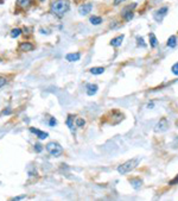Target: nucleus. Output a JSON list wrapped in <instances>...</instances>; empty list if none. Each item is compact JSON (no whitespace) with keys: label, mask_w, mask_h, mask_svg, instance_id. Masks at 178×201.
<instances>
[{"label":"nucleus","mask_w":178,"mask_h":201,"mask_svg":"<svg viewBox=\"0 0 178 201\" xmlns=\"http://www.w3.org/2000/svg\"><path fill=\"white\" fill-rule=\"evenodd\" d=\"M91 10H93V5L91 4H83V5H81L80 7H79V13L81 14V16H87L89 14L90 12H91Z\"/></svg>","instance_id":"39448f33"},{"label":"nucleus","mask_w":178,"mask_h":201,"mask_svg":"<svg viewBox=\"0 0 178 201\" xmlns=\"http://www.w3.org/2000/svg\"><path fill=\"white\" fill-rule=\"evenodd\" d=\"M168 11H169V7H168V6H164V7L159 8V10H157V11L154 12V14H153L154 19H156L157 22H162V20H163V18L166 16Z\"/></svg>","instance_id":"20e7f679"},{"label":"nucleus","mask_w":178,"mask_h":201,"mask_svg":"<svg viewBox=\"0 0 178 201\" xmlns=\"http://www.w3.org/2000/svg\"><path fill=\"white\" fill-rule=\"evenodd\" d=\"M97 89H99V87L96 85H93V83L87 85V94H88L89 97H93L94 94H96Z\"/></svg>","instance_id":"ddd939ff"},{"label":"nucleus","mask_w":178,"mask_h":201,"mask_svg":"<svg viewBox=\"0 0 178 201\" xmlns=\"http://www.w3.org/2000/svg\"><path fill=\"white\" fill-rule=\"evenodd\" d=\"M123 1H126V0H114V5L118 6V5H120V4H122Z\"/></svg>","instance_id":"c85d7f7f"},{"label":"nucleus","mask_w":178,"mask_h":201,"mask_svg":"<svg viewBox=\"0 0 178 201\" xmlns=\"http://www.w3.org/2000/svg\"><path fill=\"white\" fill-rule=\"evenodd\" d=\"M33 49H34V45L31 44L30 42H22L19 44V50L23 52H29V51H32Z\"/></svg>","instance_id":"0eeeda50"},{"label":"nucleus","mask_w":178,"mask_h":201,"mask_svg":"<svg viewBox=\"0 0 178 201\" xmlns=\"http://www.w3.org/2000/svg\"><path fill=\"white\" fill-rule=\"evenodd\" d=\"M177 183H178V176H176V177H175L172 181H170V184H171V186H174V184H177Z\"/></svg>","instance_id":"bb28decb"},{"label":"nucleus","mask_w":178,"mask_h":201,"mask_svg":"<svg viewBox=\"0 0 178 201\" xmlns=\"http://www.w3.org/2000/svg\"><path fill=\"white\" fill-rule=\"evenodd\" d=\"M30 132L37 134V137H38L40 140H43V139H45V138H48V137H49V134H48V132L40 131V130H38V129H34V128H30Z\"/></svg>","instance_id":"6e6552de"},{"label":"nucleus","mask_w":178,"mask_h":201,"mask_svg":"<svg viewBox=\"0 0 178 201\" xmlns=\"http://www.w3.org/2000/svg\"><path fill=\"white\" fill-rule=\"evenodd\" d=\"M80 57H81L80 52H70V54H68L65 56V60L69 61V62H76V61L80 60Z\"/></svg>","instance_id":"9d476101"},{"label":"nucleus","mask_w":178,"mask_h":201,"mask_svg":"<svg viewBox=\"0 0 178 201\" xmlns=\"http://www.w3.org/2000/svg\"><path fill=\"white\" fill-rule=\"evenodd\" d=\"M45 149L54 157H59L62 155V152H63V148L61 146V144H58L57 142H50V143H48L46 146H45Z\"/></svg>","instance_id":"7ed1b4c3"},{"label":"nucleus","mask_w":178,"mask_h":201,"mask_svg":"<svg viewBox=\"0 0 178 201\" xmlns=\"http://www.w3.org/2000/svg\"><path fill=\"white\" fill-rule=\"evenodd\" d=\"M69 10H70L69 0H54L50 5V13L58 18H62Z\"/></svg>","instance_id":"f257e3e1"},{"label":"nucleus","mask_w":178,"mask_h":201,"mask_svg":"<svg viewBox=\"0 0 178 201\" xmlns=\"http://www.w3.org/2000/svg\"><path fill=\"white\" fill-rule=\"evenodd\" d=\"M153 107V102H151V104H148V108H152Z\"/></svg>","instance_id":"c756f323"},{"label":"nucleus","mask_w":178,"mask_h":201,"mask_svg":"<svg viewBox=\"0 0 178 201\" xmlns=\"http://www.w3.org/2000/svg\"><path fill=\"white\" fill-rule=\"evenodd\" d=\"M17 6L22 10H28L30 6L32 5V0H17L16 1Z\"/></svg>","instance_id":"1a4fd4ad"},{"label":"nucleus","mask_w":178,"mask_h":201,"mask_svg":"<svg viewBox=\"0 0 178 201\" xmlns=\"http://www.w3.org/2000/svg\"><path fill=\"white\" fill-rule=\"evenodd\" d=\"M25 198H26L25 195H20V196H16V198H13L12 200H13V201H17V200H22V199H25Z\"/></svg>","instance_id":"cd10ccee"},{"label":"nucleus","mask_w":178,"mask_h":201,"mask_svg":"<svg viewBox=\"0 0 178 201\" xmlns=\"http://www.w3.org/2000/svg\"><path fill=\"white\" fill-rule=\"evenodd\" d=\"M176 45H177V38H176V36H171L168 39V46L169 48H175Z\"/></svg>","instance_id":"f3484780"},{"label":"nucleus","mask_w":178,"mask_h":201,"mask_svg":"<svg viewBox=\"0 0 178 201\" xmlns=\"http://www.w3.org/2000/svg\"><path fill=\"white\" fill-rule=\"evenodd\" d=\"M168 128H169V123H168V120H166V118H162L160 120H159V123L157 124V126H156V131H165V130H168Z\"/></svg>","instance_id":"423d86ee"},{"label":"nucleus","mask_w":178,"mask_h":201,"mask_svg":"<svg viewBox=\"0 0 178 201\" xmlns=\"http://www.w3.org/2000/svg\"><path fill=\"white\" fill-rule=\"evenodd\" d=\"M85 124H86V122H85L82 118H76V119H75V125H76V128H83Z\"/></svg>","instance_id":"aec40b11"},{"label":"nucleus","mask_w":178,"mask_h":201,"mask_svg":"<svg viewBox=\"0 0 178 201\" xmlns=\"http://www.w3.org/2000/svg\"><path fill=\"white\" fill-rule=\"evenodd\" d=\"M65 124H67V126L69 128V130L71 131V134H75V128H74V116L69 114V116H68V119H67V122H65Z\"/></svg>","instance_id":"f8f14e48"},{"label":"nucleus","mask_w":178,"mask_h":201,"mask_svg":"<svg viewBox=\"0 0 178 201\" xmlns=\"http://www.w3.org/2000/svg\"><path fill=\"white\" fill-rule=\"evenodd\" d=\"M139 162H140V158H132V160H128V161H126L125 163H122L121 166H119L118 171L121 175H125V174L129 172L131 170H133L134 168L139 164Z\"/></svg>","instance_id":"f03ea898"},{"label":"nucleus","mask_w":178,"mask_h":201,"mask_svg":"<svg viewBox=\"0 0 178 201\" xmlns=\"http://www.w3.org/2000/svg\"><path fill=\"white\" fill-rule=\"evenodd\" d=\"M20 34H22V29H19V28H16V29H13V30L11 31L10 36H11L12 38H17V37H19Z\"/></svg>","instance_id":"6ab92c4d"},{"label":"nucleus","mask_w":178,"mask_h":201,"mask_svg":"<svg viewBox=\"0 0 178 201\" xmlns=\"http://www.w3.org/2000/svg\"><path fill=\"white\" fill-rule=\"evenodd\" d=\"M6 114H11V108H6L1 112V116H6Z\"/></svg>","instance_id":"a878e982"},{"label":"nucleus","mask_w":178,"mask_h":201,"mask_svg":"<svg viewBox=\"0 0 178 201\" xmlns=\"http://www.w3.org/2000/svg\"><path fill=\"white\" fill-rule=\"evenodd\" d=\"M129 182H131V184L133 186V188H135V189L140 188V187H141V183H143V181L139 180V178H133V180H131Z\"/></svg>","instance_id":"a211bd4d"},{"label":"nucleus","mask_w":178,"mask_h":201,"mask_svg":"<svg viewBox=\"0 0 178 201\" xmlns=\"http://www.w3.org/2000/svg\"><path fill=\"white\" fill-rule=\"evenodd\" d=\"M49 125H50V126H55V125H57V120H56L55 118H50Z\"/></svg>","instance_id":"393cba45"},{"label":"nucleus","mask_w":178,"mask_h":201,"mask_svg":"<svg viewBox=\"0 0 178 201\" xmlns=\"http://www.w3.org/2000/svg\"><path fill=\"white\" fill-rule=\"evenodd\" d=\"M148 37H150V44H151V46L152 48H157L158 46V39H157L156 34H153V32H151V34H148Z\"/></svg>","instance_id":"2eb2a0df"},{"label":"nucleus","mask_w":178,"mask_h":201,"mask_svg":"<svg viewBox=\"0 0 178 201\" xmlns=\"http://www.w3.org/2000/svg\"><path fill=\"white\" fill-rule=\"evenodd\" d=\"M89 22H90V24H93V25H100V24L102 23V18L99 17V16H91V17L89 18Z\"/></svg>","instance_id":"4468645a"},{"label":"nucleus","mask_w":178,"mask_h":201,"mask_svg":"<svg viewBox=\"0 0 178 201\" xmlns=\"http://www.w3.org/2000/svg\"><path fill=\"white\" fill-rule=\"evenodd\" d=\"M34 150H36V152H42L43 146L40 144H34Z\"/></svg>","instance_id":"b1692460"},{"label":"nucleus","mask_w":178,"mask_h":201,"mask_svg":"<svg viewBox=\"0 0 178 201\" xmlns=\"http://www.w3.org/2000/svg\"><path fill=\"white\" fill-rule=\"evenodd\" d=\"M137 44H138L139 46H141V48H146V44L144 43L143 37H140V36H137Z\"/></svg>","instance_id":"412c9836"},{"label":"nucleus","mask_w":178,"mask_h":201,"mask_svg":"<svg viewBox=\"0 0 178 201\" xmlns=\"http://www.w3.org/2000/svg\"><path fill=\"white\" fill-rule=\"evenodd\" d=\"M123 34H120L118 37H114L112 40H111V45L114 46V48H119L121 44H122V40H123Z\"/></svg>","instance_id":"9b49d317"},{"label":"nucleus","mask_w":178,"mask_h":201,"mask_svg":"<svg viewBox=\"0 0 178 201\" xmlns=\"http://www.w3.org/2000/svg\"><path fill=\"white\" fill-rule=\"evenodd\" d=\"M6 82H7V79L4 77V76H0V88L4 87V86L6 85Z\"/></svg>","instance_id":"4be33fe9"},{"label":"nucleus","mask_w":178,"mask_h":201,"mask_svg":"<svg viewBox=\"0 0 178 201\" xmlns=\"http://www.w3.org/2000/svg\"><path fill=\"white\" fill-rule=\"evenodd\" d=\"M171 70H172V73L175 74V75H178V63H175L172 68H171Z\"/></svg>","instance_id":"5701e85b"},{"label":"nucleus","mask_w":178,"mask_h":201,"mask_svg":"<svg viewBox=\"0 0 178 201\" xmlns=\"http://www.w3.org/2000/svg\"><path fill=\"white\" fill-rule=\"evenodd\" d=\"M39 1H45V0H39Z\"/></svg>","instance_id":"2f4dec72"},{"label":"nucleus","mask_w":178,"mask_h":201,"mask_svg":"<svg viewBox=\"0 0 178 201\" xmlns=\"http://www.w3.org/2000/svg\"><path fill=\"white\" fill-rule=\"evenodd\" d=\"M4 1H5V0H0V4H1V2H4Z\"/></svg>","instance_id":"7c9ffc66"},{"label":"nucleus","mask_w":178,"mask_h":201,"mask_svg":"<svg viewBox=\"0 0 178 201\" xmlns=\"http://www.w3.org/2000/svg\"><path fill=\"white\" fill-rule=\"evenodd\" d=\"M89 71H90L93 75H101V74L105 73V68L103 67H93V68H90Z\"/></svg>","instance_id":"dca6fc26"}]
</instances>
